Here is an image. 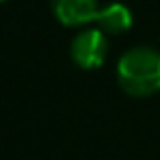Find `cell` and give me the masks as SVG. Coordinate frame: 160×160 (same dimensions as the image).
<instances>
[{
    "label": "cell",
    "mask_w": 160,
    "mask_h": 160,
    "mask_svg": "<svg viewBox=\"0 0 160 160\" xmlns=\"http://www.w3.org/2000/svg\"><path fill=\"white\" fill-rule=\"evenodd\" d=\"M105 55H108V40L101 29L79 31L70 42V59L83 70L99 68L105 62Z\"/></svg>",
    "instance_id": "7a4b0ae2"
},
{
    "label": "cell",
    "mask_w": 160,
    "mask_h": 160,
    "mask_svg": "<svg viewBox=\"0 0 160 160\" xmlns=\"http://www.w3.org/2000/svg\"><path fill=\"white\" fill-rule=\"evenodd\" d=\"M94 22L99 24V29H101L103 33L116 35V33H125V31H129L134 18H132V11H129L125 5H121V2H112V5H108V7L99 9V16H97Z\"/></svg>",
    "instance_id": "277c9868"
},
{
    "label": "cell",
    "mask_w": 160,
    "mask_h": 160,
    "mask_svg": "<svg viewBox=\"0 0 160 160\" xmlns=\"http://www.w3.org/2000/svg\"><path fill=\"white\" fill-rule=\"evenodd\" d=\"M51 9L64 27H83L99 16L97 0H51Z\"/></svg>",
    "instance_id": "3957f363"
},
{
    "label": "cell",
    "mask_w": 160,
    "mask_h": 160,
    "mask_svg": "<svg viewBox=\"0 0 160 160\" xmlns=\"http://www.w3.org/2000/svg\"><path fill=\"white\" fill-rule=\"evenodd\" d=\"M118 86L132 97H149L160 90V53L136 46L123 53L116 66Z\"/></svg>",
    "instance_id": "6da1fadb"
},
{
    "label": "cell",
    "mask_w": 160,
    "mask_h": 160,
    "mask_svg": "<svg viewBox=\"0 0 160 160\" xmlns=\"http://www.w3.org/2000/svg\"><path fill=\"white\" fill-rule=\"evenodd\" d=\"M0 2H5V0H0Z\"/></svg>",
    "instance_id": "5b68a950"
}]
</instances>
